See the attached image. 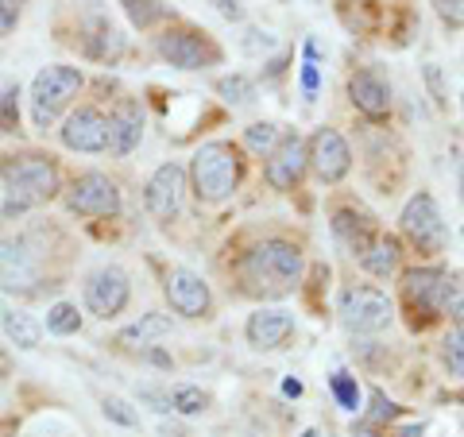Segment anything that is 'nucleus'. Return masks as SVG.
Instances as JSON below:
<instances>
[{
    "instance_id": "f257e3e1",
    "label": "nucleus",
    "mask_w": 464,
    "mask_h": 437,
    "mask_svg": "<svg viewBox=\"0 0 464 437\" xmlns=\"http://www.w3.org/2000/svg\"><path fill=\"white\" fill-rule=\"evenodd\" d=\"M240 283L256 298H283L302 283V252L290 240H264L240 259Z\"/></svg>"
},
{
    "instance_id": "f03ea898",
    "label": "nucleus",
    "mask_w": 464,
    "mask_h": 437,
    "mask_svg": "<svg viewBox=\"0 0 464 437\" xmlns=\"http://www.w3.org/2000/svg\"><path fill=\"white\" fill-rule=\"evenodd\" d=\"M0 179H5V213H24L35 209L43 201H51L58 194V167L43 155H8L0 163Z\"/></svg>"
},
{
    "instance_id": "7ed1b4c3",
    "label": "nucleus",
    "mask_w": 464,
    "mask_h": 437,
    "mask_svg": "<svg viewBox=\"0 0 464 437\" xmlns=\"http://www.w3.org/2000/svg\"><path fill=\"white\" fill-rule=\"evenodd\" d=\"M190 179H194V194L201 201L232 198V190L240 186V151L225 140L201 143L190 159Z\"/></svg>"
},
{
    "instance_id": "20e7f679",
    "label": "nucleus",
    "mask_w": 464,
    "mask_h": 437,
    "mask_svg": "<svg viewBox=\"0 0 464 437\" xmlns=\"http://www.w3.org/2000/svg\"><path fill=\"white\" fill-rule=\"evenodd\" d=\"M82 90V70L78 66H43L32 82V121L35 128H47L58 112Z\"/></svg>"
},
{
    "instance_id": "39448f33",
    "label": "nucleus",
    "mask_w": 464,
    "mask_h": 437,
    "mask_svg": "<svg viewBox=\"0 0 464 437\" xmlns=\"http://www.w3.org/2000/svg\"><path fill=\"white\" fill-rule=\"evenodd\" d=\"M337 314L348 333H383L391 325V317H395V306L375 286H348L341 295Z\"/></svg>"
},
{
    "instance_id": "423d86ee",
    "label": "nucleus",
    "mask_w": 464,
    "mask_h": 437,
    "mask_svg": "<svg viewBox=\"0 0 464 437\" xmlns=\"http://www.w3.org/2000/svg\"><path fill=\"white\" fill-rule=\"evenodd\" d=\"M43 279L39 252L27 237H5L0 240V290L5 295H32Z\"/></svg>"
},
{
    "instance_id": "0eeeda50",
    "label": "nucleus",
    "mask_w": 464,
    "mask_h": 437,
    "mask_svg": "<svg viewBox=\"0 0 464 437\" xmlns=\"http://www.w3.org/2000/svg\"><path fill=\"white\" fill-rule=\"evenodd\" d=\"M445 283H449V271H441V267H414V271H406L402 298H406V310H411L414 325H430L433 317H441Z\"/></svg>"
},
{
    "instance_id": "6e6552de",
    "label": "nucleus",
    "mask_w": 464,
    "mask_h": 437,
    "mask_svg": "<svg viewBox=\"0 0 464 437\" xmlns=\"http://www.w3.org/2000/svg\"><path fill=\"white\" fill-rule=\"evenodd\" d=\"M399 221H402L406 240H411L422 256H438L445 248V221H441V209H438V201H433V194H426V190L414 194L406 201Z\"/></svg>"
},
{
    "instance_id": "1a4fd4ad",
    "label": "nucleus",
    "mask_w": 464,
    "mask_h": 437,
    "mask_svg": "<svg viewBox=\"0 0 464 437\" xmlns=\"http://www.w3.org/2000/svg\"><path fill=\"white\" fill-rule=\"evenodd\" d=\"M155 47L179 70H206L213 63H221V47H217L209 35L194 32V27H170V32L159 35Z\"/></svg>"
},
{
    "instance_id": "9d476101",
    "label": "nucleus",
    "mask_w": 464,
    "mask_h": 437,
    "mask_svg": "<svg viewBox=\"0 0 464 437\" xmlns=\"http://www.w3.org/2000/svg\"><path fill=\"white\" fill-rule=\"evenodd\" d=\"M66 209L74 217H116L121 213V190L109 174L85 170L66 190Z\"/></svg>"
},
{
    "instance_id": "9b49d317",
    "label": "nucleus",
    "mask_w": 464,
    "mask_h": 437,
    "mask_svg": "<svg viewBox=\"0 0 464 437\" xmlns=\"http://www.w3.org/2000/svg\"><path fill=\"white\" fill-rule=\"evenodd\" d=\"M128 298H132V283H128L124 267H101L85 279V310L101 322H112L116 314H124Z\"/></svg>"
},
{
    "instance_id": "f8f14e48",
    "label": "nucleus",
    "mask_w": 464,
    "mask_h": 437,
    "mask_svg": "<svg viewBox=\"0 0 464 437\" xmlns=\"http://www.w3.org/2000/svg\"><path fill=\"white\" fill-rule=\"evenodd\" d=\"M182 198H186V170L182 163H163L151 179H148V190H143V201H148V213L155 221H174L182 213Z\"/></svg>"
},
{
    "instance_id": "ddd939ff",
    "label": "nucleus",
    "mask_w": 464,
    "mask_h": 437,
    "mask_svg": "<svg viewBox=\"0 0 464 437\" xmlns=\"http://www.w3.org/2000/svg\"><path fill=\"white\" fill-rule=\"evenodd\" d=\"M167 302L174 314L182 317H209L213 310V295H209V283L201 279V275H194L190 267H174L167 275Z\"/></svg>"
},
{
    "instance_id": "4468645a",
    "label": "nucleus",
    "mask_w": 464,
    "mask_h": 437,
    "mask_svg": "<svg viewBox=\"0 0 464 437\" xmlns=\"http://www.w3.org/2000/svg\"><path fill=\"white\" fill-rule=\"evenodd\" d=\"M310 167L317 170L322 182H341L348 167H353V151H348L344 136L337 128H317L310 140Z\"/></svg>"
},
{
    "instance_id": "2eb2a0df",
    "label": "nucleus",
    "mask_w": 464,
    "mask_h": 437,
    "mask_svg": "<svg viewBox=\"0 0 464 437\" xmlns=\"http://www.w3.org/2000/svg\"><path fill=\"white\" fill-rule=\"evenodd\" d=\"M310 167V148L302 143V136H283V143L267 155V182L275 190H295L302 182V174Z\"/></svg>"
},
{
    "instance_id": "dca6fc26",
    "label": "nucleus",
    "mask_w": 464,
    "mask_h": 437,
    "mask_svg": "<svg viewBox=\"0 0 464 437\" xmlns=\"http://www.w3.org/2000/svg\"><path fill=\"white\" fill-rule=\"evenodd\" d=\"M63 143L70 151H85V155H97L109 148V116H101L97 109H78L66 116L63 124Z\"/></svg>"
},
{
    "instance_id": "f3484780",
    "label": "nucleus",
    "mask_w": 464,
    "mask_h": 437,
    "mask_svg": "<svg viewBox=\"0 0 464 437\" xmlns=\"http://www.w3.org/2000/svg\"><path fill=\"white\" fill-rule=\"evenodd\" d=\"M244 333H248L252 348H259V353H271V348H283L290 341V333H295V314H290V310H275V306H259V310L248 317Z\"/></svg>"
},
{
    "instance_id": "a211bd4d",
    "label": "nucleus",
    "mask_w": 464,
    "mask_h": 437,
    "mask_svg": "<svg viewBox=\"0 0 464 437\" xmlns=\"http://www.w3.org/2000/svg\"><path fill=\"white\" fill-rule=\"evenodd\" d=\"M348 97H353V105L368 116V121H383L391 112V90L380 74H372V70H356L353 78H348Z\"/></svg>"
},
{
    "instance_id": "6ab92c4d",
    "label": "nucleus",
    "mask_w": 464,
    "mask_h": 437,
    "mask_svg": "<svg viewBox=\"0 0 464 437\" xmlns=\"http://www.w3.org/2000/svg\"><path fill=\"white\" fill-rule=\"evenodd\" d=\"M143 140V116H140V105L136 101H121L109 116V151L116 155H128L136 151Z\"/></svg>"
},
{
    "instance_id": "aec40b11",
    "label": "nucleus",
    "mask_w": 464,
    "mask_h": 437,
    "mask_svg": "<svg viewBox=\"0 0 464 437\" xmlns=\"http://www.w3.org/2000/svg\"><path fill=\"white\" fill-rule=\"evenodd\" d=\"M399 240L395 237H375L368 244V252L360 256V264H364V271H372L375 279H391V275L399 271Z\"/></svg>"
},
{
    "instance_id": "412c9836",
    "label": "nucleus",
    "mask_w": 464,
    "mask_h": 437,
    "mask_svg": "<svg viewBox=\"0 0 464 437\" xmlns=\"http://www.w3.org/2000/svg\"><path fill=\"white\" fill-rule=\"evenodd\" d=\"M333 232H337V240L353 256H364L368 244L375 240V232L368 228V221H364V217H356V213H337V217H333Z\"/></svg>"
},
{
    "instance_id": "4be33fe9",
    "label": "nucleus",
    "mask_w": 464,
    "mask_h": 437,
    "mask_svg": "<svg viewBox=\"0 0 464 437\" xmlns=\"http://www.w3.org/2000/svg\"><path fill=\"white\" fill-rule=\"evenodd\" d=\"M5 333H8V341L16 345V348H39L43 341V325L35 322L32 314H24V310H5Z\"/></svg>"
},
{
    "instance_id": "5701e85b",
    "label": "nucleus",
    "mask_w": 464,
    "mask_h": 437,
    "mask_svg": "<svg viewBox=\"0 0 464 437\" xmlns=\"http://www.w3.org/2000/svg\"><path fill=\"white\" fill-rule=\"evenodd\" d=\"M167 333H170V317L167 314H143L140 322H132L121 333V341L124 345H151L159 337H167Z\"/></svg>"
},
{
    "instance_id": "b1692460",
    "label": "nucleus",
    "mask_w": 464,
    "mask_h": 437,
    "mask_svg": "<svg viewBox=\"0 0 464 437\" xmlns=\"http://www.w3.org/2000/svg\"><path fill=\"white\" fill-rule=\"evenodd\" d=\"M244 143H248V151H256V155H271L275 148H279L283 143V132H279V124H252L248 132H244Z\"/></svg>"
},
{
    "instance_id": "393cba45",
    "label": "nucleus",
    "mask_w": 464,
    "mask_h": 437,
    "mask_svg": "<svg viewBox=\"0 0 464 437\" xmlns=\"http://www.w3.org/2000/svg\"><path fill=\"white\" fill-rule=\"evenodd\" d=\"M47 329L58 333V337H70V333H78L82 329V314H78V306H70V302H58L47 310Z\"/></svg>"
},
{
    "instance_id": "a878e982",
    "label": "nucleus",
    "mask_w": 464,
    "mask_h": 437,
    "mask_svg": "<svg viewBox=\"0 0 464 437\" xmlns=\"http://www.w3.org/2000/svg\"><path fill=\"white\" fill-rule=\"evenodd\" d=\"M217 93H221L225 101H232V105H252V101H256V85H252V78L232 74V78L217 82Z\"/></svg>"
},
{
    "instance_id": "bb28decb",
    "label": "nucleus",
    "mask_w": 464,
    "mask_h": 437,
    "mask_svg": "<svg viewBox=\"0 0 464 437\" xmlns=\"http://www.w3.org/2000/svg\"><path fill=\"white\" fill-rule=\"evenodd\" d=\"M441 360H445L449 375L464 380V325H457V329L445 337V345H441Z\"/></svg>"
},
{
    "instance_id": "cd10ccee",
    "label": "nucleus",
    "mask_w": 464,
    "mask_h": 437,
    "mask_svg": "<svg viewBox=\"0 0 464 437\" xmlns=\"http://www.w3.org/2000/svg\"><path fill=\"white\" fill-rule=\"evenodd\" d=\"M170 406L179 414H201L209 406V395L201 387H174L170 391Z\"/></svg>"
},
{
    "instance_id": "c85d7f7f",
    "label": "nucleus",
    "mask_w": 464,
    "mask_h": 437,
    "mask_svg": "<svg viewBox=\"0 0 464 437\" xmlns=\"http://www.w3.org/2000/svg\"><path fill=\"white\" fill-rule=\"evenodd\" d=\"M441 314H445V317H453V322H464V275H460V271H449Z\"/></svg>"
},
{
    "instance_id": "c756f323",
    "label": "nucleus",
    "mask_w": 464,
    "mask_h": 437,
    "mask_svg": "<svg viewBox=\"0 0 464 437\" xmlns=\"http://www.w3.org/2000/svg\"><path fill=\"white\" fill-rule=\"evenodd\" d=\"M333 395H337V403L344 406V411H360V387H356V380L348 372H333Z\"/></svg>"
},
{
    "instance_id": "7c9ffc66",
    "label": "nucleus",
    "mask_w": 464,
    "mask_h": 437,
    "mask_svg": "<svg viewBox=\"0 0 464 437\" xmlns=\"http://www.w3.org/2000/svg\"><path fill=\"white\" fill-rule=\"evenodd\" d=\"M124 8H128V16H132L136 27H151L155 20L167 16V8L159 5V0H124Z\"/></svg>"
},
{
    "instance_id": "2f4dec72",
    "label": "nucleus",
    "mask_w": 464,
    "mask_h": 437,
    "mask_svg": "<svg viewBox=\"0 0 464 437\" xmlns=\"http://www.w3.org/2000/svg\"><path fill=\"white\" fill-rule=\"evenodd\" d=\"M101 411H105L109 422H116V426H136V411H128V403L124 399H105L101 403Z\"/></svg>"
},
{
    "instance_id": "473e14b6",
    "label": "nucleus",
    "mask_w": 464,
    "mask_h": 437,
    "mask_svg": "<svg viewBox=\"0 0 464 437\" xmlns=\"http://www.w3.org/2000/svg\"><path fill=\"white\" fill-rule=\"evenodd\" d=\"M16 90H5L0 93V132H12V128H16Z\"/></svg>"
},
{
    "instance_id": "72a5a7b5",
    "label": "nucleus",
    "mask_w": 464,
    "mask_h": 437,
    "mask_svg": "<svg viewBox=\"0 0 464 437\" xmlns=\"http://www.w3.org/2000/svg\"><path fill=\"white\" fill-rule=\"evenodd\" d=\"M372 403H375V406H372V414H368L372 422H395V418H399V406L391 403L383 391H372Z\"/></svg>"
},
{
    "instance_id": "f704fd0d",
    "label": "nucleus",
    "mask_w": 464,
    "mask_h": 437,
    "mask_svg": "<svg viewBox=\"0 0 464 437\" xmlns=\"http://www.w3.org/2000/svg\"><path fill=\"white\" fill-rule=\"evenodd\" d=\"M438 16L449 27H464V0H438Z\"/></svg>"
},
{
    "instance_id": "c9c22d12",
    "label": "nucleus",
    "mask_w": 464,
    "mask_h": 437,
    "mask_svg": "<svg viewBox=\"0 0 464 437\" xmlns=\"http://www.w3.org/2000/svg\"><path fill=\"white\" fill-rule=\"evenodd\" d=\"M16 24H20V8H12L8 0H0V39L16 32Z\"/></svg>"
},
{
    "instance_id": "e433bc0d",
    "label": "nucleus",
    "mask_w": 464,
    "mask_h": 437,
    "mask_svg": "<svg viewBox=\"0 0 464 437\" xmlns=\"http://www.w3.org/2000/svg\"><path fill=\"white\" fill-rule=\"evenodd\" d=\"M426 82H430V90H433V101H438V105H445V90H441V70H438V66H426Z\"/></svg>"
},
{
    "instance_id": "4c0bfd02",
    "label": "nucleus",
    "mask_w": 464,
    "mask_h": 437,
    "mask_svg": "<svg viewBox=\"0 0 464 437\" xmlns=\"http://www.w3.org/2000/svg\"><path fill=\"white\" fill-rule=\"evenodd\" d=\"M213 5H217V12H221L225 20H240V16H244V5H240V0H213Z\"/></svg>"
},
{
    "instance_id": "58836bf2",
    "label": "nucleus",
    "mask_w": 464,
    "mask_h": 437,
    "mask_svg": "<svg viewBox=\"0 0 464 437\" xmlns=\"http://www.w3.org/2000/svg\"><path fill=\"white\" fill-rule=\"evenodd\" d=\"M283 391H286V395H295V399H298V395H302V384H298V380H286V384H283Z\"/></svg>"
},
{
    "instance_id": "ea45409f",
    "label": "nucleus",
    "mask_w": 464,
    "mask_h": 437,
    "mask_svg": "<svg viewBox=\"0 0 464 437\" xmlns=\"http://www.w3.org/2000/svg\"><path fill=\"white\" fill-rule=\"evenodd\" d=\"M422 433H426L422 426H402V430H399V437H422Z\"/></svg>"
},
{
    "instance_id": "a19ab883",
    "label": "nucleus",
    "mask_w": 464,
    "mask_h": 437,
    "mask_svg": "<svg viewBox=\"0 0 464 437\" xmlns=\"http://www.w3.org/2000/svg\"><path fill=\"white\" fill-rule=\"evenodd\" d=\"M353 437H380V433H375V426H356Z\"/></svg>"
},
{
    "instance_id": "79ce46f5",
    "label": "nucleus",
    "mask_w": 464,
    "mask_h": 437,
    "mask_svg": "<svg viewBox=\"0 0 464 437\" xmlns=\"http://www.w3.org/2000/svg\"><path fill=\"white\" fill-rule=\"evenodd\" d=\"M8 5H12V8H24V0H8Z\"/></svg>"
}]
</instances>
